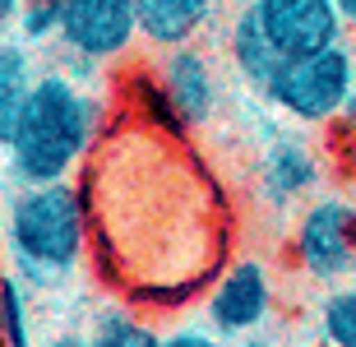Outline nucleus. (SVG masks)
<instances>
[{
	"instance_id": "2eb2a0df",
	"label": "nucleus",
	"mask_w": 356,
	"mask_h": 347,
	"mask_svg": "<svg viewBox=\"0 0 356 347\" xmlns=\"http://www.w3.org/2000/svg\"><path fill=\"white\" fill-rule=\"evenodd\" d=\"M92 347H162V334L148 320H134L125 310H111L92 324Z\"/></svg>"
},
{
	"instance_id": "1a4fd4ad",
	"label": "nucleus",
	"mask_w": 356,
	"mask_h": 347,
	"mask_svg": "<svg viewBox=\"0 0 356 347\" xmlns=\"http://www.w3.org/2000/svg\"><path fill=\"white\" fill-rule=\"evenodd\" d=\"M324 181V162L301 134H277L264 148V158L254 167V195L268 209H287V204H310V195Z\"/></svg>"
},
{
	"instance_id": "0eeeda50",
	"label": "nucleus",
	"mask_w": 356,
	"mask_h": 347,
	"mask_svg": "<svg viewBox=\"0 0 356 347\" xmlns=\"http://www.w3.org/2000/svg\"><path fill=\"white\" fill-rule=\"evenodd\" d=\"M250 5L282 56H310L338 47L347 33L338 0H250Z\"/></svg>"
},
{
	"instance_id": "39448f33",
	"label": "nucleus",
	"mask_w": 356,
	"mask_h": 347,
	"mask_svg": "<svg viewBox=\"0 0 356 347\" xmlns=\"http://www.w3.org/2000/svg\"><path fill=\"white\" fill-rule=\"evenodd\" d=\"M268 315H273V273H268L264 259L254 255H241L218 273V282L209 287V301H204V324H209L218 338H250L259 329H268Z\"/></svg>"
},
{
	"instance_id": "f03ea898",
	"label": "nucleus",
	"mask_w": 356,
	"mask_h": 347,
	"mask_svg": "<svg viewBox=\"0 0 356 347\" xmlns=\"http://www.w3.org/2000/svg\"><path fill=\"white\" fill-rule=\"evenodd\" d=\"M5 245H10V273L28 287H56L79 268L88 250V204L74 181H47V186H19L5 209Z\"/></svg>"
},
{
	"instance_id": "dca6fc26",
	"label": "nucleus",
	"mask_w": 356,
	"mask_h": 347,
	"mask_svg": "<svg viewBox=\"0 0 356 347\" xmlns=\"http://www.w3.org/2000/svg\"><path fill=\"white\" fill-rule=\"evenodd\" d=\"M162 347H222V338L213 334L209 324H185V329L162 334Z\"/></svg>"
},
{
	"instance_id": "f8f14e48",
	"label": "nucleus",
	"mask_w": 356,
	"mask_h": 347,
	"mask_svg": "<svg viewBox=\"0 0 356 347\" xmlns=\"http://www.w3.org/2000/svg\"><path fill=\"white\" fill-rule=\"evenodd\" d=\"M33 56H28L24 42H5L0 47V144L19 130V116L28 107V93H33Z\"/></svg>"
},
{
	"instance_id": "a211bd4d",
	"label": "nucleus",
	"mask_w": 356,
	"mask_h": 347,
	"mask_svg": "<svg viewBox=\"0 0 356 347\" xmlns=\"http://www.w3.org/2000/svg\"><path fill=\"white\" fill-rule=\"evenodd\" d=\"M38 347H92V334H83V329H65V334H51L47 343Z\"/></svg>"
},
{
	"instance_id": "f257e3e1",
	"label": "nucleus",
	"mask_w": 356,
	"mask_h": 347,
	"mask_svg": "<svg viewBox=\"0 0 356 347\" xmlns=\"http://www.w3.org/2000/svg\"><path fill=\"white\" fill-rule=\"evenodd\" d=\"M97 134H102V116L88 88H79L65 70H42L19 116V130L0 144L5 172L14 186L70 181L74 167L92 153Z\"/></svg>"
},
{
	"instance_id": "9b49d317",
	"label": "nucleus",
	"mask_w": 356,
	"mask_h": 347,
	"mask_svg": "<svg viewBox=\"0 0 356 347\" xmlns=\"http://www.w3.org/2000/svg\"><path fill=\"white\" fill-rule=\"evenodd\" d=\"M227 56H232V70H236L241 79L250 83L254 93H259V88L273 79V70L287 60V56L273 47L268 28L259 24L254 5H245V10L232 19V28H227Z\"/></svg>"
},
{
	"instance_id": "4468645a",
	"label": "nucleus",
	"mask_w": 356,
	"mask_h": 347,
	"mask_svg": "<svg viewBox=\"0 0 356 347\" xmlns=\"http://www.w3.org/2000/svg\"><path fill=\"white\" fill-rule=\"evenodd\" d=\"M0 329H5V347H38L33 343V324H28V282L19 273L0 278Z\"/></svg>"
},
{
	"instance_id": "7ed1b4c3",
	"label": "nucleus",
	"mask_w": 356,
	"mask_h": 347,
	"mask_svg": "<svg viewBox=\"0 0 356 347\" xmlns=\"http://www.w3.org/2000/svg\"><path fill=\"white\" fill-rule=\"evenodd\" d=\"M352 93H356V51L347 42L310 56H287L273 70V79L259 88L268 107L296 125H338Z\"/></svg>"
},
{
	"instance_id": "ddd939ff",
	"label": "nucleus",
	"mask_w": 356,
	"mask_h": 347,
	"mask_svg": "<svg viewBox=\"0 0 356 347\" xmlns=\"http://www.w3.org/2000/svg\"><path fill=\"white\" fill-rule=\"evenodd\" d=\"M319 343L324 347H356V282H338L319 301Z\"/></svg>"
},
{
	"instance_id": "423d86ee",
	"label": "nucleus",
	"mask_w": 356,
	"mask_h": 347,
	"mask_svg": "<svg viewBox=\"0 0 356 347\" xmlns=\"http://www.w3.org/2000/svg\"><path fill=\"white\" fill-rule=\"evenodd\" d=\"M56 38L70 56L88 65L120 60L134 42L144 38L134 0H60V28Z\"/></svg>"
},
{
	"instance_id": "412c9836",
	"label": "nucleus",
	"mask_w": 356,
	"mask_h": 347,
	"mask_svg": "<svg viewBox=\"0 0 356 347\" xmlns=\"http://www.w3.org/2000/svg\"><path fill=\"white\" fill-rule=\"evenodd\" d=\"M338 10H343L347 28H352V33H356V0H338Z\"/></svg>"
},
{
	"instance_id": "aec40b11",
	"label": "nucleus",
	"mask_w": 356,
	"mask_h": 347,
	"mask_svg": "<svg viewBox=\"0 0 356 347\" xmlns=\"http://www.w3.org/2000/svg\"><path fill=\"white\" fill-rule=\"evenodd\" d=\"M232 347H268V334L264 329H259V334H250V338H236V343Z\"/></svg>"
},
{
	"instance_id": "20e7f679",
	"label": "nucleus",
	"mask_w": 356,
	"mask_h": 347,
	"mask_svg": "<svg viewBox=\"0 0 356 347\" xmlns=\"http://www.w3.org/2000/svg\"><path fill=\"white\" fill-rule=\"evenodd\" d=\"M291 264L310 282L356 278V204L343 195H315L301 204V218L291 227Z\"/></svg>"
},
{
	"instance_id": "6ab92c4d",
	"label": "nucleus",
	"mask_w": 356,
	"mask_h": 347,
	"mask_svg": "<svg viewBox=\"0 0 356 347\" xmlns=\"http://www.w3.org/2000/svg\"><path fill=\"white\" fill-rule=\"evenodd\" d=\"M24 5H28V0H0V19H5V24H14V19L24 14Z\"/></svg>"
},
{
	"instance_id": "6e6552de",
	"label": "nucleus",
	"mask_w": 356,
	"mask_h": 347,
	"mask_svg": "<svg viewBox=\"0 0 356 347\" xmlns=\"http://www.w3.org/2000/svg\"><path fill=\"white\" fill-rule=\"evenodd\" d=\"M158 97L167 102V111L176 116L181 130H199V125L213 120L222 93H218L213 60L199 51L195 42L190 47H172V51L158 56Z\"/></svg>"
},
{
	"instance_id": "f3484780",
	"label": "nucleus",
	"mask_w": 356,
	"mask_h": 347,
	"mask_svg": "<svg viewBox=\"0 0 356 347\" xmlns=\"http://www.w3.org/2000/svg\"><path fill=\"white\" fill-rule=\"evenodd\" d=\"M338 144H343L347 162L356 167V93H352V102H347V111L338 116Z\"/></svg>"
},
{
	"instance_id": "9d476101",
	"label": "nucleus",
	"mask_w": 356,
	"mask_h": 347,
	"mask_svg": "<svg viewBox=\"0 0 356 347\" xmlns=\"http://www.w3.org/2000/svg\"><path fill=\"white\" fill-rule=\"evenodd\" d=\"M134 10H139V28H144L148 47L172 51V47H190L213 24L218 0H134Z\"/></svg>"
}]
</instances>
